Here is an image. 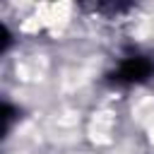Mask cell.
Segmentation results:
<instances>
[{
    "label": "cell",
    "instance_id": "1",
    "mask_svg": "<svg viewBox=\"0 0 154 154\" xmlns=\"http://www.w3.org/2000/svg\"><path fill=\"white\" fill-rule=\"evenodd\" d=\"M152 72H154V60L149 55H130L118 63V67L108 75V79H111V84L128 87V84L144 82Z\"/></svg>",
    "mask_w": 154,
    "mask_h": 154
}]
</instances>
